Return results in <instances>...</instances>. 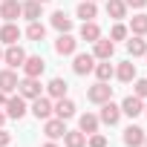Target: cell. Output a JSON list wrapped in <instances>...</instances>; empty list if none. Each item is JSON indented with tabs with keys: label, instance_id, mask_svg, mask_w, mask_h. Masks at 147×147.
<instances>
[{
	"label": "cell",
	"instance_id": "cell-1",
	"mask_svg": "<svg viewBox=\"0 0 147 147\" xmlns=\"http://www.w3.org/2000/svg\"><path fill=\"white\" fill-rule=\"evenodd\" d=\"M3 113H6V118H23L26 113H29V107H26V98L23 95H9L6 98V107H3Z\"/></svg>",
	"mask_w": 147,
	"mask_h": 147
},
{
	"label": "cell",
	"instance_id": "cell-2",
	"mask_svg": "<svg viewBox=\"0 0 147 147\" xmlns=\"http://www.w3.org/2000/svg\"><path fill=\"white\" fill-rule=\"evenodd\" d=\"M98 121H101V124H107V127H115V124L121 121V107H118V104H113V98H110V101H104V104H101V113H98Z\"/></svg>",
	"mask_w": 147,
	"mask_h": 147
},
{
	"label": "cell",
	"instance_id": "cell-3",
	"mask_svg": "<svg viewBox=\"0 0 147 147\" xmlns=\"http://www.w3.org/2000/svg\"><path fill=\"white\" fill-rule=\"evenodd\" d=\"M92 69H95V58L90 52H75V58H72V72H75V75H90Z\"/></svg>",
	"mask_w": 147,
	"mask_h": 147
},
{
	"label": "cell",
	"instance_id": "cell-4",
	"mask_svg": "<svg viewBox=\"0 0 147 147\" xmlns=\"http://www.w3.org/2000/svg\"><path fill=\"white\" fill-rule=\"evenodd\" d=\"M87 98H90L92 104H98V107H101L104 101H110V98H113V87H110L107 81H98V84H92V87L87 90Z\"/></svg>",
	"mask_w": 147,
	"mask_h": 147
},
{
	"label": "cell",
	"instance_id": "cell-5",
	"mask_svg": "<svg viewBox=\"0 0 147 147\" xmlns=\"http://www.w3.org/2000/svg\"><path fill=\"white\" fill-rule=\"evenodd\" d=\"M23 75L26 78H40L43 75V69H46V61L40 58V55H26V61H23Z\"/></svg>",
	"mask_w": 147,
	"mask_h": 147
},
{
	"label": "cell",
	"instance_id": "cell-6",
	"mask_svg": "<svg viewBox=\"0 0 147 147\" xmlns=\"http://www.w3.org/2000/svg\"><path fill=\"white\" fill-rule=\"evenodd\" d=\"M43 133H46L49 141H58V138H63V133H66V121L58 118V115H55V118L49 115V118L43 121Z\"/></svg>",
	"mask_w": 147,
	"mask_h": 147
},
{
	"label": "cell",
	"instance_id": "cell-7",
	"mask_svg": "<svg viewBox=\"0 0 147 147\" xmlns=\"http://www.w3.org/2000/svg\"><path fill=\"white\" fill-rule=\"evenodd\" d=\"M115 55V43L110 40V38H98L95 43H92V58L95 61H110Z\"/></svg>",
	"mask_w": 147,
	"mask_h": 147
},
{
	"label": "cell",
	"instance_id": "cell-8",
	"mask_svg": "<svg viewBox=\"0 0 147 147\" xmlns=\"http://www.w3.org/2000/svg\"><path fill=\"white\" fill-rule=\"evenodd\" d=\"M3 61L9 63V69H18V66H23V61H26V52H23V46H18V43H9V46L3 49Z\"/></svg>",
	"mask_w": 147,
	"mask_h": 147
},
{
	"label": "cell",
	"instance_id": "cell-9",
	"mask_svg": "<svg viewBox=\"0 0 147 147\" xmlns=\"http://www.w3.org/2000/svg\"><path fill=\"white\" fill-rule=\"evenodd\" d=\"M40 78H23V81H18V95H23L26 101H32V98H38L40 95Z\"/></svg>",
	"mask_w": 147,
	"mask_h": 147
},
{
	"label": "cell",
	"instance_id": "cell-10",
	"mask_svg": "<svg viewBox=\"0 0 147 147\" xmlns=\"http://www.w3.org/2000/svg\"><path fill=\"white\" fill-rule=\"evenodd\" d=\"M32 115L38 118V121H46L49 115H52V101L46 98V95H38V98H32Z\"/></svg>",
	"mask_w": 147,
	"mask_h": 147
},
{
	"label": "cell",
	"instance_id": "cell-11",
	"mask_svg": "<svg viewBox=\"0 0 147 147\" xmlns=\"http://www.w3.org/2000/svg\"><path fill=\"white\" fill-rule=\"evenodd\" d=\"M118 107H121V115H130V118H138V115L144 113V101H141L138 95H127Z\"/></svg>",
	"mask_w": 147,
	"mask_h": 147
},
{
	"label": "cell",
	"instance_id": "cell-12",
	"mask_svg": "<svg viewBox=\"0 0 147 147\" xmlns=\"http://www.w3.org/2000/svg\"><path fill=\"white\" fill-rule=\"evenodd\" d=\"M55 52H58V55H75V52H78V40L72 38L69 32H61L58 40H55Z\"/></svg>",
	"mask_w": 147,
	"mask_h": 147
},
{
	"label": "cell",
	"instance_id": "cell-13",
	"mask_svg": "<svg viewBox=\"0 0 147 147\" xmlns=\"http://www.w3.org/2000/svg\"><path fill=\"white\" fill-rule=\"evenodd\" d=\"M0 18L9 20V23H15L18 18H23V12H20V0H0Z\"/></svg>",
	"mask_w": 147,
	"mask_h": 147
},
{
	"label": "cell",
	"instance_id": "cell-14",
	"mask_svg": "<svg viewBox=\"0 0 147 147\" xmlns=\"http://www.w3.org/2000/svg\"><path fill=\"white\" fill-rule=\"evenodd\" d=\"M52 113L58 115V118H72V115H75V101H72V98H55V104H52Z\"/></svg>",
	"mask_w": 147,
	"mask_h": 147
},
{
	"label": "cell",
	"instance_id": "cell-15",
	"mask_svg": "<svg viewBox=\"0 0 147 147\" xmlns=\"http://www.w3.org/2000/svg\"><path fill=\"white\" fill-rule=\"evenodd\" d=\"M18 72L15 69H0V92H6V95H12V92H18Z\"/></svg>",
	"mask_w": 147,
	"mask_h": 147
},
{
	"label": "cell",
	"instance_id": "cell-16",
	"mask_svg": "<svg viewBox=\"0 0 147 147\" xmlns=\"http://www.w3.org/2000/svg\"><path fill=\"white\" fill-rule=\"evenodd\" d=\"M121 141H124L127 147H141V144H144V130H141L138 124H130V127L124 130Z\"/></svg>",
	"mask_w": 147,
	"mask_h": 147
},
{
	"label": "cell",
	"instance_id": "cell-17",
	"mask_svg": "<svg viewBox=\"0 0 147 147\" xmlns=\"http://www.w3.org/2000/svg\"><path fill=\"white\" fill-rule=\"evenodd\" d=\"M115 78H118L121 84L136 81V63H133V61H121V63L115 66Z\"/></svg>",
	"mask_w": 147,
	"mask_h": 147
},
{
	"label": "cell",
	"instance_id": "cell-18",
	"mask_svg": "<svg viewBox=\"0 0 147 147\" xmlns=\"http://www.w3.org/2000/svg\"><path fill=\"white\" fill-rule=\"evenodd\" d=\"M18 40H20V29H18V23H9V20H6L3 26H0V43L9 46V43H18Z\"/></svg>",
	"mask_w": 147,
	"mask_h": 147
},
{
	"label": "cell",
	"instance_id": "cell-19",
	"mask_svg": "<svg viewBox=\"0 0 147 147\" xmlns=\"http://www.w3.org/2000/svg\"><path fill=\"white\" fill-rule=\"evenodd\" d=\"M20 12H23V18L32 23V20H40V15H43V3H38V0H26V3H20Z\"/></svg>",
	"mask_w": 147,
	"mask_h": 147
},
{
	"label": "cell",
	"instance_id": "cell-20",
	"mask_svg": "<svg viewBox=\"0 0 147 147\" xmlns=\"http://www.w3.org/2000/svg\"><path fill=\"white\" fill-rule=\"evenodd\" d=\"M98 38H101V26H98L95 20H84V26H81V40L95 43Z\"/></svg>",
	"mask_w": 147,
	"mask_h": 147
},
{
	"label": "cell",
	"instance_id": "cell-21",
	"mask_svg": "<svg viewBox=\"0 0 147 147\" xmlns=\"http://www.w3.org/2000/svg\"><path fill=\"white\" fill-rule=\"evenodd\" d=\"M98 124H101V121H98L95 113H84V115L78 118V130L87 133V136H90V133H98Z\"/></svg>",
	"mask_w": 147,
	"mask_h": 147
},
{
	"label": "cell",
	"instance_id": "cell-22",
	"mask_svg": "<svg viewBox=\"0 0 147 147\" xmlns=\"http://www.w3.org/2000/svg\"><path fill=\"white\" fill-rule=\"evenodd\" d=\"M127 52H130L133 58L147 55V40H144V35H133V38L127 40Z\"/></svg>",
	"mask_w": 147,
	"mask_h": 147
},
{
	"label": "cell",
	"instance_id": "cell-23",
	"mask_svg": "<svg viewBox=\"0 0 147 147\" xmlns=\"http://www.w3.org/2000/svg\"><path fill=\"white\" fill-rule=\"evenodd\" d=\"M75 15H78L81 20H95V18H98V6L92 3V0H81L78 9H75Z\"/></svg>",
	"mask_w": 147,
	"mask_h": 147
},
{
	"label": "cell",
	"instance_id": "cell-24",
	"mask_svg": "<svg viewBox=\"0 0 147 147\" xmlns=\"http://www.w3.org/2000/svg\"><path fill=\"white\" fill-rule=\"evenodd\" d=\"M66 90H69V84H66L63 78H52V81L46 84V95H49V98H63Z\"/></svg>",
	"mask_w": 147,
	"mask_h": 147
},
{
	"label": "cell",
	"instance_id": "cell-25",
	"mask_svg": "<svg viewBox=\"0 0 147 147\" xmlns=\"http://www.w3.org/2000/svg\"><path fill=\"white\" fill-rule=\"evenodd\" d=\"M63 144H66V147H87V133H81V130H66V133H63Z\"/></svg>",
	"mask_w": 147,
	"mask_h": 147
},
{
	"label": "cell",
	"instance_id": "cell-26",
	"mask_svg": "<svg viewBox=\"0 0 147 147\" xmlns=\"http://www.w3.org/2000/svg\"><path fill=\"white\" fill-rule=\"evenodd\" d=\"M107 15H110L113 20L127 18V3H124V0H107Z\"/></svg>",
	"mask_w": 147,
	"mask_h": 147
},
{
	"label": "cell",
	"instance_id": "cell-27",
	"mask_svg": "<svg viewBox=\"0 0 147 147\" xmlns=\"http://www.w3.org/2000/svg\"><path fill=\"white\" fill-rule=\"evenodd\" d=\"M92 72H95V78H98V81H110V78L115 75V66H113L110 61H101V63H95Z\"/></svg>",
	"mask_w": 147,
	"mask_h": 147
},
{
	"label": "cell",
	"instance_id": "cell-28",
	"mask_svg": "<svg viewBox=\"0 0 147 147\" xmlns=\"http://www.w3.org/2000/svg\"><path fill=\"white\" fill-rule=\"evenodd\" d=\"M52 26L58 32H72V18H66V12H55L52 15Z\"/></svg>",
	"mask_w": 147,
	"mask_h": 147
},
{
	"label": "cell",
	"instance_id": "cell-29",
	"mask_svg": "<svg viewBox=\"0 0 147 147\" xmlns=\"http://www.w3.org/2000/svg\"><path fill=\"white\" fill-rule=\"evenodd\" d=\"M26 38H29V40H43V38H46V26H43L40 20H32L29 29H26Z\"/></svg>",
	"mask_w": 147,
	"mask_h": 147
},
{
	"label": "cell",
	"instance_id": "cell-30",
	"mask_svg": "<svg viewBox=\"0 0 147 147\" xmlns=\"http://www.w3.org/2000/svg\"><path fill=\"white\" fill-rule=\"evenodd\" d=\"M130 32H133V35H147V15L130 18Z\"/></svg>",
	"mask_w": 147,
	"mask_h": 147
},
{
	"label": "cell",
	"instance_id": "cell-31",
	"mask_svg": "<svg viewBox=\"0 0 147 147\" xmlns=\"http://www.w3.org/2000/svg\"><path fill=\"white\" fill-rule=\"evenodd\" d=\"M127 32H130V29H127L124 23H115V26L110 29V40H113V43H115V40H124V38H127Z\"/></svg>",
	"mask_w": 147,
	"mask_h": 147
},
{
	"label": "cell",
	"instance_id": "cell-32",
	"mask_svg": "<svg viewBox=\"0 0 147 147\" xmlns=\"http://www.w3.org/2000/svg\"><path fill=\"white\" fill-rule=\"evenodd\" d=\"M133 95H138L141 101L147 98V78H136V84H133Z\"/></svg>",
	"mask_w": 147,
	"mask_h": 147
},
{
	"label": "cell",
	"instance_id": "cell-33",
	"mask_svg": "<svg viewBox=\"0 0 147 147\" xmlns=\"http://www.w3.org/2000/svg\"><path fill=\"white\" fill-rule=\"evenodd\" d=\"M87 147H107V136H101V133H90Z\"/></svg>",
	"mask_w": 147,
	"mask_h": 147
},
{
	"label": "cell",
	"instance_id": "cell-34",
	"mask_svg": "<svg viewBox=\"0 0 147 147\" xmlns=\"http://www.w3.org/2000/svg\"><path fill=\"white\" fill-rule=\"evenodd\" d=\"M9 144H12V133L0 127V147H9Z\"/></svg>",
	"mask_w": 147,
	"mask_h": 147
},
{
	"label": "cell",
	"instance_id": "cell-35",
	"mask_svg": "<svg viewBox=\"0 0 147 147\" xmlns=\"http://www.w3.org/2000/svg\"><path fill=\"white\" fill-rule=\"evenodd\" d=\"M124 3H127V9H144L147 0H124Z\"/></svg>",
	"mask_w": 147,
	"mask_h": 147
},
{
	"label": "cell",
	"instance_id": "cell-36",
	"mask_svg": "<svg viewBox=\"0 0 147 147\" xmlns=\"http://www.w3.org/2000/svg\"><path fill=\"white\" fill-rule=\"evenodd\" d=\"M6 98H9L6 92H0V110H3V107H6Z\"/></svg>",
	"mask_w": 147,
	"mask_h": 147
},
{
	"label": "cell",
	"instance_id": "cell-37",
	"mask_svg": "<svg viewBox=\"0 0 147 147\" xmlns=\"http://www.w3.org/2000/svg\"><path fill=\"white\" fill-rule=\"evenodd\" d=\"M3 124H6V113H3V110H0V127H3Z\"/></svg>",
	"mask_w": 147,
	"mask_h": 147
},
{
	"label": "cell",
	"instance_id": "cell-38",
	"mask_svg": "<svg viewBox=\"0 0 147 147\" xmlns=\"http://www.w3.org/2000/svg\"><path fill=\"white\" fill-rule=\"evenodd\" d=\"M40 147H58V144H55V141H46V144H40Z\"/></svg>",
	"mask_w": 147,
	"mask_h": 147
},
{
	"label": "cell",
	"instance_id": "cell-39",
	"mask_svg": "<svg viewBox=\"0 0 147 147\" xmlns=\"http://www.w3.org/2000/svg\"><path fill=\"white\" fill-rule=\"evenodd\" d=\"M141 147H147V133H144V144H141Z\"/></svg>",
	"mask_w": 147,
	"mask_h": 147
},
{
	"label": "cell",
	"instance_id": "cell-40",
	"mask_svg": "<svg viewBox=\"0 0 147 147\" xmlns=\"http://www.w3.org/2000/svg\"><path fill=\"white\" fill-rule=\"evenodd\" d=\"M38 3H49V0H38Z\"/></svg>",
	"mask_w": 147,
	"mask_h": 147
},
{
	"label": "cell",
	"instance_id": "cell-41",
	"mask_svg": "<svg viewBox=\"0 0 147 147\" xmlns=\"http://www.w3.org/2000/svg\"><path fill=\"white\" fill-rule=\"evenodd\" d=\"M0 61H3V49H0Z\"/></svg>",
	"mask_w": 147,
	"mask_h": 147
},
{
	"label": "cell",
	"instance_id": "cell-42",
	"mask_svg": "<svg viewBox=\"0 0 147 147\" xmlns=\"http://www.w3.org/2000/svg\"><path fill=\"white\" fill-rule=\"evenodd\" d=\"M144 115H147V104H144Z\"/></svg>",
	"mask_w": 147,
	"mask_h": 147
},
{
	"label": "cell",
	"instance_id": "cell-43",
	"mask_svg": "<svg viewBox=\"0 0 147 147\" xmlns=\"http://www.w3.org/2000/svg\"><path fill=\"white\" fill-rule=\"evenodd\" d=\"M92 3H95V0H92Z\"/></svg>",
	"mask_w": 147,
	"mask_h": 147
},
{
	"label": "cell",
	"instance_id": "cell-44",
	"mask_svg": "<svg viewBox=\"0 0 147 147\" xmlns=\"http://www.w3.org/2000/svg\"><path fill=\"white\" fill-rule=\"evenodd\" d=\"M144 58H147V55H144Z\"/></svg>",
	"mask_w": 147,
	"mask_h": 147
}]
</instances>
